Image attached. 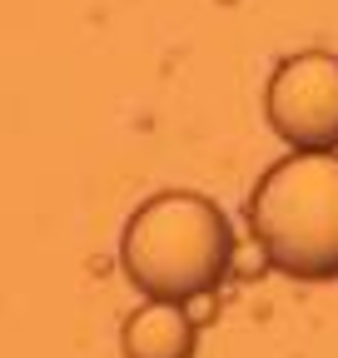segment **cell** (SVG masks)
<instances>
[{"label": "cell", "instance_id": "cell-4", "mask_svg": "<svg viewBox=\"0 0 338 358\" xmlns=\"http://www.w3.org/2000/svg\"><path fill=\"white\" fill-rule=\"evenodd\" d=\"M119 348L124 358H194L199 329L175 299H149L145 308H135L124 319Z\"/></svg>", "mask_w": 338, "mask_h": 358}, {"label": "cell", "instance_id": "cell-2", "mask_svg": "<svg viewBox=\"0 0 338 358\" xmlns=\"http://www.w3.org/2000/svg\"><path fill=\"white\" fill-rule=\"evenodd\" d=\"M249 229L288 279H338V155L299 150L249 199Z\"/></svg>", "mask_w": 338, "mask_h": 358}, {"label": "cell", "instance_id": "cell-1", "mask_svg": "<svg viewBox=\"0 0 338 358\" xmlns=\"http://www.w3.org/2000/svg\"><path fill=\"white\" fill-rule=\"evenodd\" d=\"M119 264L145 299H199L229 279L234 229L214 199L189 189H164L145 199L119 239Z\"/></svg>", "mask_w": 338, "mask_h": 358}, {"label": "cell", "instance_id": "cell-3", "mask_svg": "<svg viewBox=\"0 0 338 358\" xmlns=\"http://www.w3.org/2000/svg\"><path fill=\"white\" fill-rule=\"evenodd\" d=\"M264 115L274 134L293 150H333L338 145V55L304 50L269 75Z\"/></svg>", "mask_w": 338, "mask_h": 358}]
</instances>
